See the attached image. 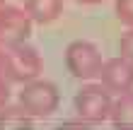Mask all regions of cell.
Segmentation results:
<instances>
[{
    "label": "cell",
    "mask_w": 133,
    "mask_h": 130,
    "mask_svg": "<svg viewBox=\"0 0 133 130\" xmlns=\"http://www.w3.org/2000/svg\"><path fill=\"white\" fill-rule=\"evenodd\" d=\"M41 56L34 46L29 43H17L3 48V70L0 75L7 82H17V85H29V82L39 80L41 75Z\"/></svg>",
    "instance_id": "cell-1"
},
{
    "label": "cell",
    "mask_w": 133,
    "mask_h": 130,
    "mask_svg": "<svg viewBox=\"0 0 133 130\" xmlns=\"http://www.w3.org/2000/svg\"><path fill=\"white\" fill-rule=\"evenodd\" d=\"M17 99H19V109L29 118H41V120L51 118L61 104L58 87L49 80H34L29 85H24Z\"/></svg>",
    "instance_id": "cell-2"
},
{
    "label": "cell",
    "mask_w": 133,
    "mask_h": 130,
    "mask_svg": "<svg viewBox=\"0 0 133 130\" xmlns=\"http://www.w3.org/2000/svg\"><path fill=\"white\" fill-rule=\"evenodd\" d=\"M111 106H114V99L109 94L107 87L102 85H82L75 94V111H77V118L87 125H99L109 120L111 116Z\"/></svg>",
    "instance_id": "cell-3"
},
{
    "label": "cell",
    "mask_w": 133,
    "mask_h": 130,
    "mask_svg": "<svg viewBox=\"0 0 133 130\" xmlns=\"http://www.w3.org/2000/svg\"><path fill=\"white\" fill-rule=\"evenodd\" d=\"M102 53L90 41H73L65 48V67L77 80H97L102 75Z\"/></svg>",
    "instance_id": "cell-4"
},
{
    "label": "cell",
    "mask_w": 133,
    "mask_h": 130,
    "mask_svg": "<svg viewBox=\"0 0 133 130\" xmlns=\"http://www.w3.org/2000/svg\"><path fill=\"white\" fill-rule=\"evenodd\" d=\"M32 34V17L15 5H3L0 7V46H17L27 43Z\"/></svg>",
    "instance_id": "cell-5"
},
{
    "label": "cell",
    "mask_w": 133,
    "mask_h": 130,
    "mask_svg": "<svg viewBox=\"0 0 133 130\" xmlns=\"http://www.w3.org/2000/svg\"><path fill=\"white\" fill-rule=\"evenodd\" d=\"M102 87H107L109 91H119V94H126L133 91V63L126 58H109L102 65Z\"/></svg>",
    "instance_id": "cell-6"
},
{
    "label": "cell",
    "mask_w": 133,
    "mask_h": 130,
    "mask_svg": "<svg viewBox=\"0 0 133 130\" xmlns=\"http://www.w3.org/2000/svg\"><path fill=\"white\" fill-rule=\"evenodd\" d=\"M24 12L32 17V22L51 24L63 12V0H24Z\"/></svg>",
    "instance_id": "cell-7"
},
{
    "label": "cell",
    "mask_w": 133,
    "mask_h": 130,
    "mask_svg": "<svg viewBox=\"0 0 133 130\" xmlns=\"http://www.w3.org/2000/svg\"><path fill=\"white\" fill-rule=\"evenodd\" d=\"M109 120L116 130H133V91L119 94L114 99Z\"/></svg>",
    "instance_id": "cell-8"
},
{
    "label": "cell",
    "mask_w": 133,
    "mask_h": 130,
    "mask_svg": "<svg viewBox=\"0 0 133 130\" xmlns=\"http://www.w3.org/2000/svg\"><path fill=\"white\" fill-rule=\"evenodd\" d=\"M32 120L19 106H5L0 109V130H32Z\"/></svg>",
    "instance_id": "cell-9"
},
{
    "label": "cell",
    "mask_w": 133,
    "mask_h": 130,
    "mask_svg": "<svg viewBox=\"0 0 133 130\" xmlns=\"http://www.w3.org/2000/svg\"><path fill=\"white\" fill-rule=\"evenodd\" d=\"M114 10H116L119 22H123V24H128L133 29V0H116Z\"/></svg>",
    "instance_id": "cell-10"
},
{
    "label": "cell",
    "mask_w": 133,
    "mask_h": 130,
    "mask_svg": "<svg viewBox=\"0 0 133 130\" xmlns=\"http://www.w3.org/2000/svg\"><path fill=\"white\" fill-rule=\"evenodd\" d=\"M119 53H121V58H126L133 63V29H128L126 34L121 36V41H119Z\"/></svg>",
    "instance_id": "cell-11"
},
{
    "label": "cell",
    "mask_w": 133,
    "mask_h": 130,
    "mask_svg": "<svg viewBox=\"0 0 133 130\" xmlns=\"http://www.w3.org/2000/svg\"><path fill=\"white\" fill-rule=\"evenodd\" d=\"M7 101H10V85H7V80L0 75V109H5Z\"/></svg>",
    "instance_id": "cell-12"
},
{
    "label": "cell",
    "mask_w": 133,
    "mask_h": 130,
    "mask_svg": "<svg viewBox=\"0 0 133 130\" xmlns=\"http://www.w3.org/2000/svg\"><path fill=\"white\" fill-rule=\"evenodd\" d=\"M75 3H80V5H99L104 0H75Z\"/></svg>",
    "instance_id": "cell-13"
},
{
    "label": "cell",
    "mask_w": 133,
    "mask_h": 130,
    "mask_svg": "<svg viewBox=\"0 0 133 130\" xmlns=\"http://www.w3.org/2000/svg\"><path fill=\"white\" fill-rule=\"evenodd\" d=\"M0 70H3V48H0Z\"/></svg>",
    "instance_id": "cell-14"
},
{
    "label": "cell",
    "mask_w": 133,
    "mask_h": 130,
    "mask_svg": "<svg viewBox=\"0 0 133 130\" xmlns=\"http://www.w3.org/2000/svg\"><path fill=\"white\" fill-rule=\"evenodd\" d=\"M3 5H5V0H0V7H3Z\"/></svg>",
    "instance_id": "cell-15"
}]
</instances>
